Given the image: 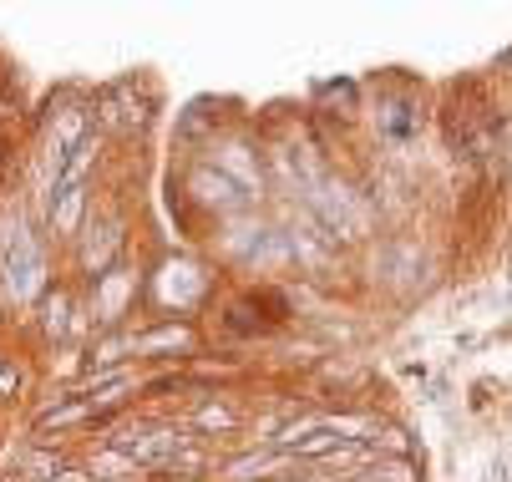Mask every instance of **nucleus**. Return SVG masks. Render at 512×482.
<instances>
[{
    "mask_svg": "<svg viewBox=\"0 0 512 482\" xmlns=\"http://www.w3.org/2000/svg\"><path fill=\"white\" fill-rule=\"evenodd\" d=\"M0 274H6V295L21 300V305L46 285V254H41L36 234L21 219L6 229V259H0Z\"/></svg>",
    "mask_w": 512,
    "mask_h": 482,
    "instance_id": "1",
    "label": "nucleus"
},
{
    "mask_svg": "<svg viewBox=\"0 0 512 482\" xmlns=\"http://www.w3.org/2000/svg\"><path fill=\"white\" fill-rule=\"evenodd\" d=\"M112 447L122 457H132L137 467H178V452L188 447V437L178 427H142V432L112 437Z\"/></svg>",
    "mask_w": 512,
    "mask_h": 482,
    "instance_id": "2",
    "label": "nucleus"
},
{
    "mask_svg": "<svg viewBox=\"0 0 512 482\" xmlns=\"http://www.w3.org/2000/svg\"><path fill=\"white\" fill-rule=\"evenodd\" d=\"M188 188H193V198L203 203V209H218V214H234L239 203H244V193H239V183L234 178H224V168H193V178H188Z\"/></svg>",
    "mask_w": 512,
    "mask_h": 482,
    "instance_id": "3",
    "label": "nucleus"
},
{
    "mask_svg": "<svg viewBox=\"0 0 512 482\" xmlns=\"http://www.w3.org/2000/svg\"><path fill=\"white\" fill-rule=\"evenodd\" d=\"M381 132L391 137V143H411V137L421 132V112L411 102H386L381 112Z\"/></svg>",
    "mask_w": 512,
    "mask_h": 482,
    "instance_id": "4",
    "label": "nucleus"
},
{
    "mask_svg": "<svg viewBox=\"0 0 512 482\" xmlns=\"http://www.w3.org/2000/svg\"><path fill=\"white\" fill-rule=\"evenodd\" d=\"M97 295H102V315L117 320L122 305H127V295H132V280H127L122 269H107V274H97Z\"/></svg>",
    "mask_w": 512,
    "mask_h": 482,
    "instance_id": "5",
    "label": "nucleus"
},
{
    "mask_svg": "<svg viewBox=\"0 0 512 482\" xmlns=\"http://www.w3.org/2000/svg\"><path fill=\"white\" fill-rule=\"evenodd\" d=\"M360 482H411V467L406 462H381V467H365Z\"/></svg>",
    "mask_w": 512,
    "mask_h": 482,
    "instance_id": "6",
    "label": "nucleus"
},
{
    "mask_svg": "<svg viewBox=\"0 0 512 482\" xmlns=\"http://www.w3.org/2000/svg\"><path fill=\"white\" fill-rule=\"evenodd\" d=\"M229 422H234V417H229L224 406H203V411H198V427H229Z\"/></svg>",
    "mask_w": 512,
    "mask_h": 482,
    "instance_id": "7",
    "label": "nucleus"
},
{
    "mask_svg": "<svg viewBox=\"0 0 512 482\" xmlns=\"http://www.w3.org/2000/svg\"><path fill=\"white\" fill-rule=\"evenodd\" d=\"M497 482H512V447L497 457Z\"/></svg>",
    "mask_w": 512,
    "mask_h": 482,
    "instance_id": "8",
    "label": "nucleus"
}]
</instances>
